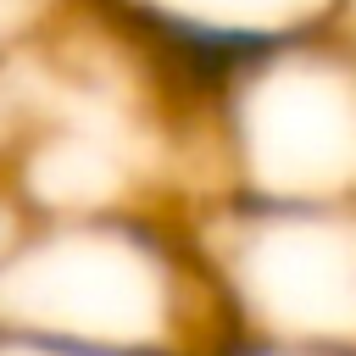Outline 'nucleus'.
Returning <instances> with one entry per match:
<instances>
[{"instance_id": "2", "label": "nucleus", "mask_w": 356, "mask_h": 356, "mask_svg": "<svg viewBox=\"0 0 356 356\" xmlns=\"http://www.w3.org/2000/svg\"><path fill=\"white\" fill-rule=\"evenodd\" d=\"M0 356H100V350H72V345H50V339L0 334Z\"/></svg>"}, {"instance_id": "1", "label": "nucleus", "mask_w": 356, "mask_h": 356, "mask_svg": "<svg viewBox=\"0 0 356 356\" xmlns=\"http://www.w3.org/2000/svg\"><path fill=\"white\" fill-rule=\"evenodd\" d=\"M217 356H356V350H334V345H273V339H228Z\"/></svg>"}]
</instances>
